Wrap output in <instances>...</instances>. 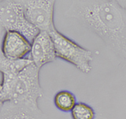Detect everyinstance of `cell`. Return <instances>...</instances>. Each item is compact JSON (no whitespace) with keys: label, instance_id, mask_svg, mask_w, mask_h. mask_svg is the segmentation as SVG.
Listing matches in <instances>:
<instances>
[{"label":"cell","instance_id":"9c48e42d","mask_svg":"<svg viewBox=\"0 0 126 119\" xmlns=\"http://www.w3.org/2000/svg\"><path fill=\"white\" fill-rule=\"evenodd\" d=\"M32 63L33 62L30 59V57L22 60H10L6 58L0 52V70H1V74H18Z\"/></svg>","mask_w":126,"mask_h":119},{"label":"cell","instance_id":"30bf717a","mask_svg":"<svg viewBox=\"0 0 126 119\" xmlns=\"http://www.w3.org/2000/svg\"><path fill=\"white\" fill-rule=\"evenodd\" d=\"M77 99L75 95L67 90L59 91L54 96V104L61 112H71L76 106Z\"/></svg>","mask_w":126,"mask_h":119},{"label":"cell","instance_id":"8fae6325","mask_svg":"<svg viewBox=\"0 0 126 119\" xmlns=\"http://www.w3.org/2000/svg\"><path fill=\"white\" fill-rule=\"evenodd\" d=\"M72 119H94L95 111L84 102H78L71 112Z\"/></svg>","mask_w":126,"mask_h":119},{"label":"cell","instance_id":"7c38bea8","mask_svg":"<svg viewBox=\"0 0 126 119\" xmlns=\"http://www.w3.org/2000/svg\"><path fill=\"white\" fill-rule=\"evenodd\" d=\"M118 2H119V3L124 9H126V0H118Z\"/></svg>","mask_w":126,"mask_h":119},{"label":"cell","instance_id":"6da1fadb","mask_svg":"<svg viewBox=\"0 0 126 119\" xmlns=\"http://www.w3.org/2000/svg\"><path fill=\"white\" fill-rule=\"evenodd\" d=\"M65 15L78 19L126 60V9L118 1H72Z\"/></svg>","mask_w":126,"mask_h":119},{"label":"cell","instance_id":"ba28073f","mask_svg":"<svg viewBox=\"0 0 126 119\" xmlns=\"http://www.w3.org/2000/svg\"><path fill=\"white\" fill-rule=\"evenodd\" d=\"M0 119H47L39 106L8 102L1 103Z\"/></svg>","mask_w":126,"mask_h":119},{"label":"cell","instance_id":"277c9868","mask_svg":"<svg viewBox=\"0 0 126 119\" xmlns=\"http://www.w3.org/2000/svg\"><path fill=\"white\" fill-rule=\"evenodd\" d=\"M0 24L4 31H15L32 43L40 31L27 19L21 0L0 1Z\"/></svg>","mask_w":126,"mask_h":119},{"label":"cell","instance_id":"3957f363","mask_svg":"<svg viewBox=\"0 0 126 119\" xmlns=\"http://www.w3.org/2000/svg\"><path fill=\"white\" fill-rule=\"evenodd\" d=\"M50 35L53 40L57 58L69 62L82 73L87 74L92 70L91 62L93 60V55L91 50L82 47L62 35L56 28L50 32Z\"/></svg>","mask_w":126,"mask_h":119},{"label":"cell","instance_id":"5b68a950","mask_svg":"<svg viewBox=\"0 0 126 119\" xmlns=\"http://www.w3.org/2000/svg\"><path fill=\"white\" fill-rule=\"evenodd\" d=\"M27 19L40 32L50 33L54 29L53 0H21Z\"/></svg>","mask_w":126,"mask_h":119},{"label":"cell","instance_id":"7a4b0ae2","mask_svg":"<svg viewBox=\"0 0 126 119\" xmlns=\"http://www.w3.org/2000/svg\"><path fill=\"white\" fill-rule=\"evenodd\" d=\"M40 70L32 63L18 74H1L0 102H12L38 106V100L43 96Z\"/></svg>","mask_w":126,"mask_h":119},{"label":"cell","instance_id":"52a82bcc","mask_svg":"<svg viewBox=\"0 0 126 119\" xmlns=\"http://www.w3.org/2000/svg\"><path fill=\"white\" fill-rule=\"evenodd\" d=\"M31 51V42L15 31H6L2 42L1 53L10 60L25 59Z\"/></svg>","mask_w":126,"mask_h":119},{"label":"cell","instance_id":"8992f818","mask_svg":"<svg viewBox=\"0 0 126 119\" xmlns=\"http://www.w3.org/2000/svg\"><path fill=\"white\" fill-rule=\"evenodd\" d=\"M56 58V49L50 33L40 32L31 43L30 59L39 69H41L45 65L55 61Z\"/></svg>","mask_w":126,"mask_h":119}]
</instances>
